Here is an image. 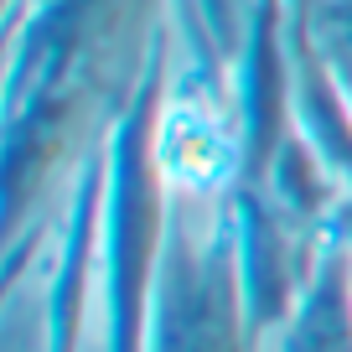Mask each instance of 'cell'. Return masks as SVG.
Returning a JSON list of instances; mask_svg holds the SVG:
<instances>
[{
    "mask_svg": "<svg viewBox=\"0 0 352 352\" xmlns=\"http://www.w3.org/2000/svg\"><path fill=\"white\" fill-rule=\"evenodd\" d=\"M161 171L176 187L208 192L233 171V135L228 120L208 94H176L161 120Z\"/></svg>",
    "mask_w": 352,
    "mask_h": 352,
    "instance_id": "6da1fadb",
    "label": "cell"
}]
</instances>
